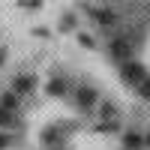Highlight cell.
Here are the masks:
<instances>
[{"label":"cell","instance_id":"52a82bcc","mask_svg":"<svg viewBox=\"0 0 150 150\" xmlns=\"http://www.w3.org/2000/svg\"><path fill=\"white\" fill-rule=\"evenodd\" d=\"M123 141H126V147H129V150H138V147L144 144L138 135H132V132H126V138H123Z\"/></svg>","mask_w":150,"mask_h":150},{"label":"cell","instance_id":"8fae6325","mask_svg":"<svg viewBox=\"0 0 150 150\" xmlns=\"http://www.w3.org/2000/svg\"><path fill=\"white\" fill-rule=\"evenodd\" d=\"M39 3H42V0H30V9H39Z\"/></svg>","mask_w":150,"mask_h":150},{"label":"cell","instance_id":"3957f363","mask_svg":"<svg viewBox=\"0 0 150 150\" xmlns=\"http://www.w3.org/2000/svg\"><path fill=\"white\" fill-rule=\"evenodd\" d=\"M78 102H81L84 108H90V105L96 102V93L90 90V87H81V90H78Z\"/></svg>","mask_w":150,"mask_h":150},{"label":"cell","instance_id":"ba28073f","mask_svg":"<svg viewBox=\"0 0 150 150\" xmlns=\"http://www.w3.org/2000/svg\"><path fill=\"white\" fill-rule=\"evenodd\" d=\"M66 90V87H63V81H60V78H54L51 84H48V93H63Z\"/></svg>","mask_w":150,"mask_h":150},{"label":"cell","instance_id":"7c38bea8","mask_svg":"<svg viewBox=\"0 0 150 150\" xmlns=\"http://www.w3.org/2000/svg\"><path fill=\"white\" fill-rule=\"evenodd\" d=\"M9 144V138H6V135H0V147H6Z\"/></svg>","mask_w":150,"mask_h":150},{"label":"cell","instance_id":"8992f818","mask_svg":"<svg viewBox=\"0 0 150 150\" xmlns=\"http://www.w3.org/2000/svg\"><path fill=\"white\" fill-rule=\"evenodd\" d=\"M12 123H15V117H12V111L0 105V129H3V126H12Z\"/></svg>","mask_w":150,"mask_h":150},{"label":"cell","instance_id":"7a4b0ae2","mask_svg":"<svg viewBox=\"0 0 150 150\" xmlns=\"http://www.w3.org/2000/svg\"><path fill=\"white\" fill-rule=\"evenodd\" d=\"M111 54H114L117 60H129V54H132V48L123 42V39H114L111 42Z\"/></svg>","mask_w":150,"mask_h":150},{"label":"cell","instance_id":"30bf717a","mask_svg":"<svg viewBox=\"0 0 150 150\" xmlns=\"http://www.w3.org/2000/svg\"><path fill=\"white\" fill-rule=\"evenodd\" d=\"M72 24H75V18H72V15H66V18H63V30H69Z\"/></svg>","mask_w":150,"mask_h":150},{"label":"cell","instance_id":"9c48e42d","mask_svg":"<svg viewBox=\"0 0 150 150\" xmlns=\"http://www.w3.org/2000/svg\"><path fill=\"white\" fill-rule=\"evenodd\" d=\"M141 93L150 99V78H144V81H141Z\"/></svg>","mask_w":150,"mask_h":150},{"label":"cell","instance_id":"6da1fadb","mask_svg":"<svg viewBox=\"0 0 150 150\" xmlns=\"http://www.w3.org/2000/svg\"><path fill=\"white\" fill-rule=\"evenodd\" d=\"M123 78H126L129 84H141L147 78V72L141 66H135V63H123Z\"/></svg>","mask_w":150,"mask_h":150},{"label":"cell","instance_id":"5b68a950","mask_svg":"<svg viewBox=\"0 0 150 150\" xmlns=\"http://www.w3.org/2000/svg\"><path fill=\"white\" fill-rule=\"evenodd\" d=\"M0 105L9 108V111H15V108H18V96H15V93H3V96H0Z\"/></svg>","mask_w":150,"mask_h":150},{"label":"cell","instance_id":"277c9868","mask_svg":"<svg viewBox=\"0 0 150 150\" xmlns=\"http://www.w3.org/2000/svg\"><path fill=\"white\" fill-rule=\"evenodd\" d=\"M15 90H18V93H30V90H33V78H30V75H18Z\"/></svg>","mask_w":150,"mask_h":150}]
</instances>
